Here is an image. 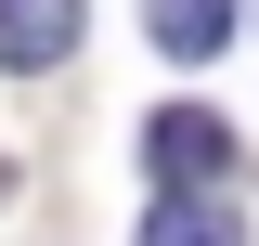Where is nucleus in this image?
Instances as JSON below:
<instances>
[{"instance_id":"obj_4","label":"nucleus","mask_w":259,"mask_h":246,"mask_svg":"<svg viewBox=\"0 0 259 246\" xmlns=\"http://www.w3.org/2000/svg\"><path fill=\"white\" fill-rule=\"evenodd\" d=\"M130 246H246V233H233V208H221V194H156Z\"/></svg>"},{"instance_id":"obj_3","label":"nucleus","mask_w":259,"mask_h":246,"mask_svg":"<svg viewBox=\"0 0 259 246\" xmlns=\"http://www.w3.org/2000/svg\"><path fill=\"white\" fill-rule=\"evenodd\" d=\"M143 26H156V52H168V65H221L233 0H143Z\"/></svg>"},{"instance_id":"obj_2","label":"nucleus","mask_w":259,"mask_h":246,"mask_svg":"<svg viewBox=\"0 0 259 246\" xmlns=\"http://www.w3.org/2000/svg\"><path fill=\"white\" fill-rule=\"evenodd\" d=\"M78 26H91V0H0V78L65 65V52H78Z\"/></svg>"},{"instance_id":"obj_1","label":"nucleus","mask_w":259,"mask_h":246,"mask_svg":"<svg viewBox=\"0 0 259 246\" xmlns=\"http://www.w3.org/2000/svg\"><path fill=\"white\" fill-rule=\"evenodd\" d=\"M143 169H156L168 194H207L233 169V117H207V104H168V117H143Z\"/></svg>"}]
</instances>
